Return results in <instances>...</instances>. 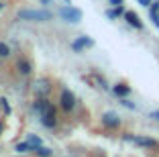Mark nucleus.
I'll return each instance as SVG.
<instances>
[{
	"label": "nucleus",
	"mask_w": 159,
	"mask_h": 157,
	"mask_svg": "<svg viewBox=\"0 0 159 157\" xmlns=\"http://www.w3.org/2000/svg\"><path fill=\"white\" fill-rule=\"evenodd\" d=\"M61 19L67 21V23H80L82 21V10L74 8V6H63V8L59 10Z\"/></svg>",
	"instance_id": "7ed1b4c3"
},
{
	"label": "nucleus",
	"mask_w": 159,
	"mask_h": 157,
	"mask_svg": "<svg viewBox=\"0 0 159 157\" xmlns=\"http://www.w3.org/2000/svg\"><path fill=\"white\" fill-rule=\"evenodd\" d=\"M59 102H61V108L70 112L71 108L75 106V96L70 92V90H63V92H61V100Z\"/></svg>",
	"instance_id": "20e7f679"
},
{
	"label": "nucleus",
	"mask_w": 159,
	"mask_h": 157,
	"mask_svg": "<svg viewBox=\"0 0 159 157\" xmlns=\"http://www.w3.org/2000/svg\"><path fill=\"white\" fill-rule=\"evenodd\" d=\"M133 143L139 145V147H149V149H155L159 145L155 139H149V137H135V139H133Z\"/></svg>",
	"instance_id": "0eeeda50"
},
{
	"label": "nucleus",
	"mask_w": 159,
	"mask_h": 157,
	"mask_svg": "<svg viewBox=\"0 0 159 157\" xmlns=\"http://www.w3.org/2000/svg\"><path fill=\"white\" fill-rule=\"evenodd\" d=\"M112 6H122V0H108Z\"/></svg>",
	"instance_id": "a211bd4d"
},
{
	"label": "nucleus",
	"mask_w": 159,
	"mask_h": 157,
	"mask_svg": "<svg viewBox=\"0 0 159 157\" xmlns=\"http://www.w3.org/2000/svg\"><path fill=\"white\" fill-rule=\"evenodd\" d=\"M16 151H19V153H27V151H35V147L27 141V143H19V145H16Z\"/></svg>",
	"instance_id": "f8f14e48"
},
{
	"label": "nucleus",
	"mask_w": 159,
	"mask_h": 157,
	"mask_svg": "<svg viewBox=\"0 0 159 157\" xmlns=\"http://www.w3.org/2000/svg\"><path fill=\"white\" fill-rule=\"evenodd\" d=\"M120 104H122V106H126V108H131V110H135V104H133V102L131 100H126V98H122V102H120Z\"/></svg>",
	"instance_id": "dca6fc26"
},
{
	"label": "nucleus",
	"mask_w": 159,
	"mask_h": 157,
	"mask_svg": "<svg viewBox=\"0 0 159 157\" xmlns=\"http://www.w3.org/2000/svg\"><path fill=\"white\" fill-rule=\"evenodd\" d=\"M19 21H31V23H45L53 16L49 10H20L19 14Z\"/></svg>",
	"instance_id": "f257e3e1"
},
{
	"label": "nucleus",
	"mask_w": 159,
	"mask_h": 157,
	"mask_svg": "<svg viewBox=\"0 0 159 157\" xmlns=\"http://www.w3.org/2000/svg\"><path fill=\"white\" fill-rule=\"evenodd\" d=\"M35 153H37L39 157H51V149H47V147H35Z\"/></svg>",
	"instance_id": "ddd939ff"
},
{
	"label": "nucleus",
	"mask_w": 159,
	"mask_h": 157,
	"mask_svg": "<svg viewBox=\"0 0 159 157\" xmlns=\"http://www.w3.org/2000/svg\"><path fill=\"white\" fill-rule=\"evenodd\" d=\"M35 90H37V94H41V96H45L47 92H49V86H47L45 80H41V82L35 84Z\"/></svg>",
	"instance_id": "9b49d317"
},
{
	"label": "nucleus",
	"mask_w": 159,
	"mask_h": 157,
	"mask_svg": "<svg viewBox=\"0 0 159 157\" xmlns=\"http://www.w3.org/2000/svg\"><path fill=\"white\" fill-rule=\"evenodd\" d=\"M114 94H116V96L126 98L129 94H131V88H129V86H125V84H116V86H114Z\"/></svg>",
	"instance_id": "9d476101"
},
{
	"label": "nucleus",
	"mask_w": 159,
	"mask_h": 157,
	"mask_svg": "<svg viewBox=\"0 0 159 157\" xmlns=\"http://www.w3.org/2000/svg\"><path fill=\"white\" fill-rule=\"evenodd\" d=\"M125 21L131 25V27H135V29H143V23H141L139 14L133 12V10H126V12H125Z\"/></svg>",
	"instance_id": "423d86ee"
},
{
	"label": "nucleus",
	"mask_w": 159,
	"mask_h": 157,
	"mask_svg": "<svg viewBox=\"0 0 159 157\" xmlns=\"http://www.w3.org/2000/svg\"><path fill=\"white\" fill-rule=\"evenodd\" d=\"M149 118H153V120H157V122H159V110H153V112H149Z\"/></svg>",
	"instance_id": "f3484780"
},
{
	"label": "nucleus",
	"mask_w": 159,
	"mask_h": 157,
	"mask_svg": "<svg viewBox=\"0 0 159 157\" xmlns=\"http://www.w3.org/2000/svg\"><path fill=\"white\" fill-rule=\"evenodd\" d=\"M0 8H2V2H0Z\"/></svg>",
	"instance_id": "4be33fe9"
},
{
	"label": "nucleus",
	"mask_w": 159,
	"mask_h": 157,
	"mask_svg": "<svg viewBox=\"0 0 159 157\" xmlns=\"http://www.w3.org/2000/svg\"><path fill=\"white\" fill-rule=\"evenodd\" d=\"M102 125L108 127V129H116V127H120V118H118V114H114V112H104L102 114Z\"/></svg>",
	"instance_id": "39448f33"
},
{
	"label": "nucleus",
	"mask_w": 159,
	"mask_h": 157,
	"mask_svg": "<svg viewBox=\"0 0 159 157\" xmlns=\"http://www.w3.org/2000/svg\"><path fill=\"white\" fill-rule=\"evenodd\" d=\"M92 45H94L92 39H88V37H78L74 43H71V49H74V51H82L84 47H92Z\"/></svg>",
	"instance_id": "6e6552de"
},
{
	"label": "nucleus",
	"mask_w": 159,
	"mask_h": 157,
	"mask_svg": "<svg viewBox=\"0 0 159 157\" xmlns=\"http://www.w3.org/2000/svg\"><path fill=\"white\" fill-rule=\"evenodd\" d=\"M29 143L33 145V147H39V145H41V139L35 137V135H31V137H29Z\"/></svg>",
	"instance_id": "2eb2a0df"
},
{
	"label": "nucleus",
	"mask_w": 159,
	"mask_h": 157,
	"mask_svg": "<svg viewBox=\"0 0 159 157\" xmlns=\"http://www.w3.org/2000/svg\"><path fill=\"white\" fill-rule=\"evenodd\" d=\"M0 131H2V122H0Z\"/></svg>",
	"instance_id": "412c9836"
},
{
	"label": "nucleus",
	"mask_w": 159,
	"mask_h": 157,
	"mask_svg": "<svg viewBox=\"0 0 159 157\" xmlns=\"http://www.w3.org/2000/svg\"><path fill=\"white\" fill-rule=\"evenodd\" d=\"M41 122L47 127V129H53V127L57 125V116H55V108H53V104L49 102L47 104V108L41 112Z\"/></svg>",
	"instance_id": "f03ea898"
},
{
	"label": "nucleus",
	"mask_w": 159,
	"mask_h": 157,
	"mask_svg": "<svg viewBox=\"0 0 159 157\" xmlns=\"http://www.w3.org/2000/svg\"><path fill=\"white\" fill-rule=\"evenodd\" d=\"M51 2H53V0H41V4H45V6H47V4H51Z\"/></svg>",
	"instance_id": "aec40b11"
},
{
	"label": "nucleus",
	"mask_w": 159,
	"mask_h": 157,
	"mask_svg": "<svg viewBox=\"0 0 159 157\" xmlns=\"http://www.w3.org/2000/svg\"><path fill=\"white\" fill-rule=\"evenodd\" d=\"M139 2H141V4H143V6H149V4H153L151 0H139Z\"/></svg>",
	"instance_id": "6ab92c4d"
},
{
	"label": "nucleus",
	"mask_w": 159,
	"mask_h": 157,
	"mask_svg": "<svg viewBox=\"0 0 159 157\" xmlns=\"http://www.w3.org/2000/svg\"><path fill=\"white\" fill-rule=\"evenodd\" d=\"M10 55V49L8 45H4V43H0V57H8Z\"/></svg>",
	"instance_id": "4468645a"
},
{
	"label": "nucleus",
	"mask_w": 159,
	"mask_h": 157,
	"mask_svg": "<svg viewBox=\"0 0 159 157\" xmlns=\"http://www.w3.org/2000/svg\"><path fill=\"white\" fill-rule=\"evenodd\" d=\"M16 67H19V72L23 76H29V74H31V69H33V67H31V63H29V59H25V57H23V59H19Z\"/></svg>",
	"instance_id": "1a4fd4ad"
}]
</instances>
